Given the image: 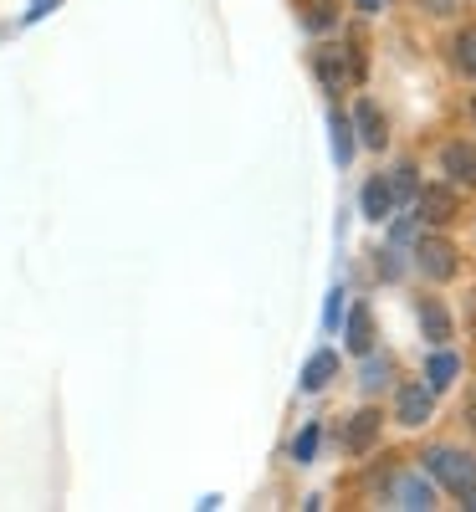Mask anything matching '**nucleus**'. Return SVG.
I'll use <instances>...</instances> for the list:
<instances>
[{
  "instance_id": "1",
  "label": "nucleus",
  "mask_w": 476,
  "mask_h": 512,
  "mask_svg": "<svg viewBox=\"0 0 476 512\" xmlns=\"http://www.w3.org/2000/svg\"><path fill=\"white\" fill-rule=\"evenodd\" d=\"M420 461H425V472L436 477L446 492H456V497H471V492H476V456H471V451H456V446H430Z\"/></svg>"
},
{
  "instance_id": "2",
  "label": "nucleus",
  "mask_w": 476,
  "mask_h": 512,
  "mask_svg": "<svg viewBox=\"0 0 476 512\" xmlns=\"http://www.w3.org/2000/svg\"><path fill=\"white\" fill-rule=\"evenodd\" d=\"M415 267H420V277H430V282H451L456 267H461V251H456L446 236H420V241H415Z\"/></svg>"
},
{
  "instance_id": "3",
  "label": "nucleus",
  "mask_w": 476,
  "mask_h": 512,
  "mask_svg": "<svg viewBox=\"0 0 476 512\" xmlns=\"http://www.w3.org/2000/svg\"><path fill=\"white\" fill-rule=\"evenodd\" d=\"M318 77H323L328 93H343L349 82L364 77V62H359L354 47H323V52H318Z\"/></svg>"
},
{
  "instance_id": "4",
  "label": "nucleus",
  "mask_w": 476,
  "mask_h": 512,
  "mask_svg": "<svg viewBox=\"0 0 476 512\" xmlns=\"http://www.w3.org/2000/svg\"><path fill=\"white\" fill-rule=\"evenodd\" d=\"M415 216H420L425 226H451V221H456V190L425 185V190L415 195Z\"/></svg>"
},
{
  "instance_id": "5",
  "label": "nucleus",
  "mask_w": 476,
  "mask_h": 512,
  "mask_svg": "<svg viewBox=\"0 0 476 512\" xmlns=\"http://www.w3.org/2000/svg\"><path fill=\"white\" fill-rule=\"evenodd\" d=\"M430 410H436V390H430V384H400V395H395L400 425H425Z\"/></svg>"
},
{
  "instance_id": "6",
  "label": "nucleus",
  "mask_w": 476,
  "mask_h": 512,
  "mask_svg": "<svg viewBox=\"0 0 476 512\" xmlns=\"http://www.w3.org/2000/svg\"><path fill=\"white\" fill-rule=\"evenodd\" d=\"M389 502L410 507V512H425V507H436V492H430V482L415 477V472H395V482H389Z\"/></svg>"
},
{
  "instance_id": "7",
  "label": "nucleus",
  "mask_w": 476,
  "mask_h": 512,
  "mask_svg": "<svg viewBox=\"0 0 476 512\" xmlns=\"http://www.w3.org/2000/svg\"><path fill=\"white\" fill-rule=\"evenodd\" d=\"M374 441H379V410H359V415H349V425H343V451L364 456Z\"/></svg>"
},
{
  "instance_id": "8",
  "label": "nucleus",
  "mask_w": 476,
  "mask_h": 512,
  "mask_svg": "<svg viewBox=\"0 0 476 512\" xmlns=\"http://www.w3.org/2000/svg\"><path fill=\"white\" fill-rule=\"evenodd\" d=\"M441 169H446V175L451 180H461V185H476V144H446L441 149Z\"/></svg>"
},
{
  "instance_id": "9",
  "label": "nucleus",
  "mask_w": 476,
  "mask_h": 512,
  "mask_svg": "<svg viewBox=\"0 0 476 512\" xmlns=\"http://www.w3.org/2000/svg\"><path fill=\"white\" fill-rule=\"evenodd\" d=\"M359 205H364V221H389V210H395V195H389V180H384V175L364 180V190H359Z\"/></svg>"
},
{
  "instance_id": "10",
  "label": "nucleus",
  "mask_w": 476,
  "mask_h": 512,
  "mask_svg": "<svg viewBox=\"0 0 476 512\" xmlns=\"http://www.w3.org/2000/svg\"><path fill=\"white\" fill-rule=\"evenodd\" d=\"M354 128H359V144H364V149H384V144H389L384 113H379L374 103H359V108H354Z\"/></svg>"
},
{
  "instance_id": "11",
  "label": "nucleus",
  "mask_w": 476,
  "mask_h": 512,
  "mask_svg": "<svg viewBox=\"0 0 476 512\" xmlns=\"http://www.w3.org/2000/svg\"><path fill=\"white\" fill-rule=\"evenodd\" d=\"M333 374H338V354H333V349H318L308 364H302V390H308V395L328 390V384H333Z\"/></svg>"
},
{
  "instance_id": "12",
  "label": "nucleus",
  "mask_w": 476,
  "mask_h": 512,
  "mask_svg": "<svg viewBox=\"0 0 476 512\" xmlns=\"http://www.w3.org/2000/svg\"><path fill=\"white\" fill-rule=\"evenodd\" d=\"M420 333L430 338V344H446V338H451V313L436 303V297H420Z\"/></svg>"
},
{
  "instance_id": "13",
  "label": "nucleus",
  "mask_w": 476,
  "mask_h": 512,
  "mask_svg": "<svg viewBox=\"0 0 476 512\" xmlns=\"http://www.w3.org/2000/svg\"><path fill=\"white\" fill-rule=\"evenodd\" d=\"M456 374H461V359L441 344L436 354H430V364H425V384H430V390H446V384H451Z\"/></svg>"
},
{
  "instance_id": "14",
  "label": "nucleus",
  "mask_w": 476,
  "mask_h": 512,
  "mask_svg": "<svg viewBox=\"0 0 476 512\" xmlns=\"http://www.w3.org/2000/svg\"><path fill=\"white\" fill-rule=\"evenodd\" d=\"M343 333H349V349H354V354H369V349H374V318H369V308H354Z\"/></svg>"
},
{
  "instance_id": "15",
  "label": "nucleus",
  "mask_w": 476,
  "mask_h": 512,
  "mask_svg": "<svg viewBox=\"0 0 476 512\" xmlns=\"http://www.w3.org/2000/svg\"><path fill=\"white\" fill-rule=\"evenodd\" d=\"M333 159H338V164L354 159V123L343 118V113H333Z\"/></svg>"
},
{
  "instance_id": "16",
  "label": "nucleus",
  "mask_w": 476,
  "mask_h": 512,
  "mask_svg": "<svg viewBox=\"0 0 476 512\" xmlns=\"http://www.w3.org/2000/svg\"><path fill=\"white\" fill-rule=\"evenodd\" d=\"M389 195H395V200H415V195H420V180H415L410 164H400L395 175H389Z\"/></svg>"
},
{
  "instance_id": "17",
  "label": "nucleus",
  "mask_w": 476,
  "mask_h": 512,
  "mask_svg": "<svg viewBox=\"0 0 476 512\" xmlns=\"http://www.w3.org/2000/svg\"><path fill=\"white\" fill-rule=\"evenodd\" d=\"M451 52H456V67H461L466 77H476V31H461Z\"/></svg>"
},
{
  "instance_id": "18",
  "label": "nucleus",
  "mask_w": 476,
  "mask_h": 512,
  "mask_svg": "<svg viewBox=\"0 0 476 512\" xmlns=\"http://www.w3.org/2000/svg\"><path fill=\"white\" fill-rule=\"evenodd\" d=\"M359 384H364V390H384V384H389V359H369Z\"/></svg>"
},
{
  "instance_id": "19",
  "label": "nucleus",
  "mask_w": 476,
  "mask_h": 512,
  "mask_svg": "<svg viewBox=\"0 0 476 512\" xmlns=\"http://www.w3.org/2000/svg\"><path fill=\"white\" fill-rule=\"evenodd\" d=\"M313 451H318V425H308V431L297 436V446H292V456L297 461H313Z\"/></svg>"
},
{
  "instance_id": "20",
  "label": "nucleus",
  "mask_w": 476,
  "mask_h": 512,
  "mask_svg": "<svg viewBox=\"0 0 476 512\" xmlns=\"http://www.w3.org/2000/svg\"><path fill=\"white\" fill-rule=\"evenodd\" d=\"M420 11H430V16H451L456 11V0H415Z\"/></svg>"
},
{
  "instance_id": "21",
  "label": "nucleus",
  "mask_w": 476,
  "mask_h": 512,
  "mask_svg": "<svg viewBox=\"0 0 476 512\" xmlns=\"http://www.w3.org/2000/svg\"><path fill=\"white\" fill-rule=\"evenodd\" d=\"M338 313H343V292L328 297V328H338Z\"/></svg>"
},
{
  "instance_id": "22",
  "label": "nucleus",
  "mask_w": 476,
  "mask_h": 512,
  "mask_svg": "<svg viewBox=\"0 0 476 512\" xmlns=\"http://www.w3.org/2000/svg\"><path fill=\"white\" fill-rule=\"evenodd\" d=\"M57 6V0H31V21H41V16H47Z\"/></svg>"
},
{
  "instance_id": "23",
  "label": "nucleus",
  "mask_w": 476,
  "mask_h": 512,
  "mask_svg": "<svg viewBox=\"0 0 476 512\" xmlns=\"http://www.w3.org/2000/svg\"><path fill=\"white\" fill-rule=\"evenodd\" d=\"M359 6H364L369 16H379V11H384V0H359Z\"/></svg>"
},
{
  "instance_id": "24",
  "label": "nucleus",
  "mask_w": 476,
  "mask_h": 512,
  "mask_svg": "<svg viewBox=\"0 0 476 512\" xmlns=\"http://www.w3.org/2000/svg\"><path fill=\"white\" fill-rule=\"evenodd\" d=\"M466 420H471V431H476V400H471V405H466Z\"/></svg>"
},
{
  "instance_id": "25",
  "label": "nucleus",
  "mask_w": 476,
  "mask_h": 512,
  "mask_svg": "<svg viewBox=\"0 0 476 512\" xmlns=\"http://www.w3.org/2000/svg\"><path fill=\"white\" fill-rule=\"evenodd\" d=\"M466 507H471V512H476V492H471V497H466Z\"/></svg>"
},
{
  "instance_id": "26",
  "label": "nucleus",
  "mask_w": 476,
  "mask_h": 512,
  "mask_svg": "<svg viewBox=\"0 0 476 512\" xmlns=\"http://www.w3.org/2000/svg\"><path fill=\"white\" fill-rule=\"evenodd\" d=\"M471 123H476V98H471Z\"/></svg>"
}]
</instances>
